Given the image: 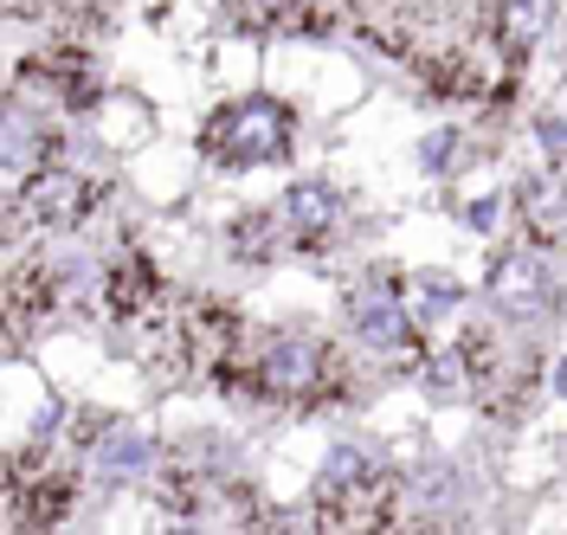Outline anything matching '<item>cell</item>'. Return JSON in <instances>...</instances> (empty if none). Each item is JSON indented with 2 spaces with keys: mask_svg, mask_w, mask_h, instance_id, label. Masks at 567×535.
<instances>
[{
  "mask_svg": "<svg viewBox=\"0 0 567 535\" xmlns=\"http://www.w3.org/2000/svg\"><path fill=\"white\" fill-rule=\"evenodd\" d=\"M226 393L233 400H258V407L317 413V407H342L349 400L354 374L342 361V349L329 336H317V329H265V336H251V349Z\"/></svg>",
  "mask_w": 567,
  "mask_h": 535,
  "instance_id": "1",
  "label": "cell"
},
{
  "mask_svg": "<svg viewBox=\"0 0 567 535\" xmlns=\"http://www.w3.org/2000/svg\"><path fill=\"white\" fill-rule=\"evenodd\" d=\"M425 368H432L439 393H464V400H477V407L496 413V420L529 413L535 381H542L535 349L523 342V336L496 329V322H471V329H458V342H452L439 361H425Z\"/></svg>",
  "mask_w": 567,
  "mask_h": 535,
  "instance_id": "2",
  "label": "cell"
},
{
  "mask_svg": "<svg viewBox=\"0 0 567 535\" xmlns=\"http://www.w3.org/2000/svg\"><path fill=\"white\" fill-rule=\"evenodd\" d=\"M342 226H349V200L329 181H297V187H284L271 207L233 219L226 246H233V258H246V265H278V258L329 251L342 239Z\"/></svg>",
  "mask_w": 567,
  "mask_h": 535,
  "instance_id": "3",
  "label": "cell"
},
{
  "mask_svg": "<svg viewBox=\"0 0 567 535\" xmlns=\"http://www.w3.org/2000/svg\"><path fill=\"white\" fill-rule=\"evenodd\" d=\"M310 523L329 535H374L400 523V471L381 464L361 445H336L329 464L317 471V497H310Z\"/></svg>",
  "mask_w": 567,
  "mask_h": 535,
  "instance_id": "4",
  "label": "cell"
},
{
  "mask_svg": "<svg viewBox=\"0 0 567 535\" xmlns=\"http://www.w3.org/2000/svg\"><path fill=\"white\" fill-rule=\"evenodd\" d=\"M104 207V175L71 168V162H45L39 175L7 187V219H13V246L27 233H78Z\"/></svg>",
  "mask_w": 567,
  "mask_h": 535,
  "instance_id": "5",
  "label": "cell"
},
{
  "mask_svg": "<svg viewBox=\"0 0 567 535\" xmlns=\"http://www.w3.org/2000/svg\"><path fill=\"white\" fill-rule=\"evenodd\" d=\"M290 136L297 123L278 97H233L200 123V155L213 168H265L290 155Z\"/></svg>",
  "mask_w": 567,
  "mask_h": 535,
  "instance_id": "6",
  "label": "cell"
},
{
  "mask_svg": "<svg viewBox=\"0 0 567 535\" xmlns=\"http://www.w3.org/2000/svg\"><path fill=\"white\" fill-rule=\"evenodd\" d=\"M78 503V471L45 459L39 445L13 452L7 464V529L13 535H52Z\"/></svg>",
  "mask_w": 567,
  "mask_h": 535,
  "instance_id": "7",
  "label": "cell"
},
{
  "mask_svg": "<svg viewBox=\"0 0 567 535\" xmlns=\"http://www.w3.org/2000/svg\"><path fill=\"white\" fill-rule=\"evenodd\" d=\"M342 303H349V322H354V336H361L368 349H381L388 361H406V368H425L420 317L406 310V285H400L393 271H374V278L349 285Z\"/></svg>",
  "mask_w": 567,
  "mask_h": 535,
  "instance_id": "8",
  "label": "cell"
},
{
  "mask_svg": "<svg viewBox=\"0 0 567 535\" xmlns=\"http://www.w3.org/2000/svg\"><path fill=\"white\" fill-rule=\"evenodd\" d=\"M20 91H33L39 110L45 104L52 110H91L104 97V72H97V59H91L84 39L52 33L33 59H20Z\"/></svg>",
  "mask_w": 567,
  "mask_h": 535,
  "instance_id": "9",
  "label": "cell"
},
{
  "mask_svg": "<svg viewBox=\"0 0 567 535\" xmlns=\"http://www.w3.org/2000/svg\"><path fill=\"white\" fill-rule=\"evenodd\" d=\"M374 0H233V20L258 33H336L342 20H368Z\"/></svg>",
  "mask_w": 567,
  "mask_h": 535,
  "instance_id": "10",
  "label": "cell"
},
{
  "mask_svg": "<svg viewBox=\"0 0 567 535\" xmlns=\"http://www.w3.org/2000/svg\"><path fill=\"white\" fill-rule=\"evenodd\" d=\"M97 297H104V317L110 322L142 329V322L168 303V285H162V271L148 265V251H116V258L104 265V285H97Z\"/></svg>",
  "mask_w": 567,
  "mask_h": 535,
  "instance_id": "11",
  "label": "cell"
},
{
  "mask_svg": "<svg viewBox=\"0 0 567 535\" xmlns=\"http://www.w3.org/2000/svg\"><path fill=\"white\" fill-rule=\"evenodd\" d=\"M491 297L496 310H509V322H529L555 303V278H548V251L542 246H509L503 258L491 265Z\"/></svg>",
  "mask_w": 567,
  "mask_h": 535,
  "instance_id": "12",
  "label": "cell"
},
{
  "mask_svg": "<svg viewBox=\"0 0 567 535\" xmlns=\"http://www.w3.org/2000/svg\"><path fill=\"white\" fill-rule=\"evenodd\" d=\"M59 297H65V271H52L45 258L39 265H13V278H7V329H13V342H27L45 317H59Z\"/></svg>",
  "mask_w": 567,
  "mask_h": 535,
  "instance_id": "13",
  "label": "cell"
}]
</instances>
